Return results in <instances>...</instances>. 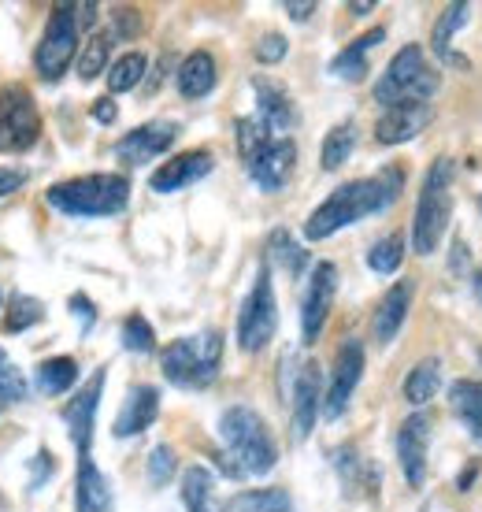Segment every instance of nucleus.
<instances>
[{
    "label": "nucleus",
    "mask_w": 482,
    "mask_h": 512,
    "mask_svg": "<svg viewBox=\"0 0 482 512\" xmlns=\"http://www.w3.org/2000/svg\"><path fill=\"white\" fill-rule=\"evenodd\" d=\"M401 186H405V175L397 167H386L371 179L345 182L305 219V238L308 242H323L342 227H353V223L375 216V212H386L401 197Z\"/></svg>",
    "instance_id": "1"
},
{
    "label": "nucleus",
    "mask_w": 482,
    "mask_h": 512,
    "mask_svg": "<svg viewBox=\"0 0 482 512\" xmlns=\"http://www.w3.org/2000/svg\"><path fill=\"white\" fill-rule=\"evenodd\" d=\"M219 438L227 446L230 472L234 475H267L279 461V449H275V438L267 431V423L260 420V412L245 409V405H234V409L223 412Z\"/></svg>",
    "instance_id": "2"
},
{
    "label": "nucleus",
    "mask_w": 482,
    "mask_h": 512,
    "mask_svg": "<svg viewBox=\"0 0 482 512\" xmlns=\"http://www.w3.org/2000/svg\"><path fill=\"white\" fill-rule=\"evenodd\" d=\"M130 201V182L123 175H82L56 182L49 190V205L64 216H115Z\"/></svg>",
    "instance_id": "3"
},
{
    "label": "nucleus",
    "mask_w": 482,
    "mask_h": 512,
    "mask_svg": "<svg viewBox=\"0 0 482 512\" xmlns=\"http://www.w3.org/2000/svg\"><path fill=\"white\" fill-rule=\"evenodd\" d=\"M442 86L438 67L427 64V56L419 45H405L397 52L390 67L375 82V101L382 108H401V104H427Z\"/></svg>",
    "instance_id": "4"
},
{
    "label": "nucleus",
    "mask_w": 482,
    "mask_h": 512,
    "mask_svg": "<svg viewBox=\"0 0 482 512\" xmlns=\"http://www.w3.org/2000/svg\"><path fill=\"white\" fill-rule=\"evenodd\" d=\"M449 216H453V160L442 156V160H434V167L423 179V190H419L416 223H412V249L419 256H431L442 245Z\"/></svg>",
    "instance_id": "5"
},
{
    "label": "nucleus",
    "mask_w": 482,
    "mask_h": 512,
    "mask_svg": "<svg viewBox=\"0 0 482 512\" xmlns=\"http://www.w3.org/2000/svg\"><path fill=\"white\" fill-rule=\"evenodd\" d=\"M219 360H223V334L201 331L190 338H175L164 349V379L182 386V390H201L219 375Z\"/></svg>",
    "instance_id": "6"
},
{
    "label": "nucleus",
    "mask_w": 482,
    "mask_h": 512,
    "mask_svg": "<svg viewBox=\"0 0 482 512\" xmlns=\"http://www.w3.org/2000/svg\"><path fill=\"white\" fill-rule=\"evenodd\" d=\"M78 30H82L78 4H56L49 15L45 34H41L38 52H34L38 75L45 78V82H56V78L71 67V60H75V52H78Z\"/></svg>",
    "instance_id": "7"
},
{
    "label": "nucleus",
    "mask_w": 482,
    "mask_h": 512,
    "mask_svg": "<svg viewBox=\"0 0 482 512\" xmlns=\"http://www.w3.org/2000/svg\"><path fill=\"white\" fill-rule=\"evenodd\" d=\"M275 327H279V305H275V290H271V271L264 264L256 271L253 290L238 312V346L245 353H260L275 338Z\"/></svg>",
    "instance_id": "8"
},
{
    "label": "nucleus",
    "mask_w": 482,
    "mask_h": 512,
    "mask_svg": "<svg viewBox=\"0 0 482 512\" xmlns=\"http://www.w3.org/2000/svg\"><path fill=\"white\" fill-rule=\"evenodd\" d=\"M41 138V116L38 104L26 86L12 82L0 90V153L15 156L26 153Z\"/></svg>",
    "instance_id": "9"
},
{
    "label": "nucleus",
    "mask_w": 482,
    "mask_h": 512,
    "mask_svg": "<svg viewBox=\"0 0 482 512\" xmlns=\"http://www.w3.org/2000/svg\"><path fill=\"white\" fill-rule=\"evenodd\" d=\"M334 290H338V268H334L330 260H323V264H316L312 279H308L305 305H301V342H305V346H312L319 334H323Z\"/></svg>",
    "instance_id": "10"
},
{
    "label": "nucleus",
    "mask_w": 482,
    "mask_h": 512,
    "mask_svg": "<svg viewBox=\"0 0 482 512\" xmlns=\"http://www.w3.org/2000/svg\"><path fill=\"white\" fill-rule=\"evenodd\" d=\"M427 446H431V416L427 412H416L401 423L397 431V461H401V472H405L408 487H423L427 479Z\"/></svg>",
    "instance_id": "11"
},
{
    "label": "nucleus",
    "mask_w": 482,
    "mask_h": 512,
    "mask_svg": "<svg viewBox=\"0 0 482 512\" xmlns=\"http://www.w3.org/2000/svg\"><path fill=\"white\" fill-rule=\"evenodd\" d=\"M360 375H364V346H360L356 338H349V342L338 349L334 375H330L327 397H323V412H327V420H338V416L349 409V397H353Z\"/></svg>",
    "instance_id": "12"
},
{
    "label": "nucleus",
    "mask_w": 482,
    "mask_h": 512,
    "mask_svg": "<svg viewBox=\"0 0 482 512\" xmlns=\"http://www.w3.org/2000/svg\"><path fill=\"white\" fill-rule=\"evenodd\" d=\"M293 164H297V145H293L290 138H271L260 153H253L249 160H245L253 182L267 193L282 190V186L290 182Z\"/></svg>",
    "instance_id": "13"
},
{
    "label": "nucleus",
    "mask_w": 482,
    "mask_h": 512,
    "mask_svg": "<svg viewBox=\"0 0 482 512\" xmlns=\"http://www.w3.org/2000/svg\"><path fill=\"white\" fill-rule=\"evenodd\" d=\"M175 138H178V123L156 119V123H145V127L130 130L127 138L115 141V156L130 167L149 164V160H156L160 153H167V149L175 145Z\"/></svg>",
    "instance_id": "14"
},
{
    "label": "nucleus",
    "mask_w": 482,
    "mask_h": 512,
    "mask_svg": "<svg viewBox=\"0 0 482 512\" xmlns=\"http://www.w3.org/2000/svg\"><path fill=\"white\" fill-rule=\"evenodd\" d=\"M104 379L108 372H93L82 390L71 397V405L64 409V423H67V435L71 442L78 446V457H89V442H93V416H97V405H101V394H104Z\"/></svg>",
    "instance_id": "15"
},
{
    "label": "nucleus",
    "mask_w": 482,
    "mask_h": 512,
    "mask_svg": "<svg viewBox=\"0 0 482 512\" xmlns=\"http://www.w3.org/2000/svg\"><path fill=\"white\" fill-rule=\"evenodd\" d=\"M319 405H323V383H319L316 364H301L293 379V435L308 438L316 427Z\"/></svg>",
    "instance_id": "16"
},
{
    "label": "nucleus",
    "mask_w": 482,
    "mask_h": 512,
    "mask_svg": "<svg viewBox=\"0 0 482 512\" xmlns=\"http://www.w3.org/2000/svg\"><path fill=\"white\" fill-rule=\"evenodd\" d=\"M212 171V153L208 149H193V153H182L175 160H167L164 167H156L149 186L156 193H175V190H186L193 186L197 179H204Z\"/></svg>",
    "instance_id": "17"
},
{
    "label": "nucleus",
    "mask_w": 482,
    "mask_h": 512,
    "mask_svg": "<svg viewBox=\"0 0 482 512\" xmlns=\"http://www.w3.org/2000/svg\"><path fill=\"white\" fill-rule=\"evenodd\" d=\"M431 104H401V108H386L382 119L375 123V138L382 145H401V141H412L419 130L431 127Z\"/></svg>",
    "instance_id": "18"
},
{
    "label": "nucleus",
    "mask_w": 482,
    "mask_h": 512,
    "mask_svg": "<svg viewBox=\"0 0 482 512\" xmlns=\"http://www.w3.org/2000/svg\"><path fill=\"white\" fill-rule=\"evenodd\" d=\"M156 416H160V390L156 386H134L119 416H115V438H134L141 431H149Z\"/></svg>",
    "instance_id": "19"
},
{
    "label": "nucleus",
    "mask_w": 482,
    "mask_h": 512,
    "mask_svg": "<svg viewBox=\"0 0 482 512\" xmlns=\"http://www.w3.org/2000/svg\"><path fill=\"white\" fill-rule=\"evenodd\" d=\"M408 305H412V282L408 279L386 290V297H382L379 308H375V320H371V331H375V342H379V346H390L397 338V331L405 327Z\"/></svg>",
    "instance_id": "20"
},
{
    "label": "nucleus",
    "mask_w": 482,
    "mask_h": 512,
    "mask_svg": "<svg viewBox=\"0 0 482 512\" xmlns=\"http://www.w3.org/2000/svg\"><path fill=\"white\" fill-rule=\"evenodd\" d=\"M253 90H256V116L264 119V127L275 134V130H290L297 127V108H293L290 93L282 90L279 82L271 78H253Z\"/></svg>",
    "instance_id": "21"
},
{
    "label": "nucleus",
    "mask_w": 482,
    "mask_h": 512,
    "mask_svg": "<svg viewBox=\"0 0 482 512\" xmlns=\"http://www.w3.org/2000/svg\"><path fill=\"white\" fill-rule=\"evenodd\" d=\"M112 483L108 475L89 461V457H78V479H75V509L78 512H112Z\"/></svg>",
    "instance_id": "22"
},
{
    "label": "nucleus",
    "mask_w": 482,
    "mask_h": 512,
    "mask_svg": "<svg viewBox=\"0 0 482 512\" xmlns=\"http://www.w3.org/2000/svg\"><path fill=\"white\" fill-rule=\"evenodd\" d=\"M382 41H386V30H382V26L368 30V34H360L353 45H345V49L330 60V71H334L338 78H345V82H360V78L368 75V52L379 49Z\"/></svg>",
    "instance_id": "23"
},
{
    "label": "nucleus",
    "mask_w": 482,
    "mask_h": 512,
    "mask_svg": "<svg viewBox=\"0 0 482 512\" xmlns=\"http://www.w3.org/2000/svg\"><path fill=\"white\" fill-rule=\"evenodd\" d=\"M216 90V60L208 56V52H193L182 60L178 67V93L186 97V101H201L208 93Z\"/></svg>",
    "instance_id": "24"
},
{
    "label": "nucleus",
    "mask_w": 482,
    "mask_h": 512,
    "mask_svg": "<svg viewBox=\"0 0 482 512\" xmlns=\"http://www.w3.org/2000/svg\"><path fill=\"white\" fill-rule=\"evenodd\" d=\"M449 409L457 412L464 427L482 442V383L479 379H460L449 386Z\"/></svg>",
    "instance_id": "25"
},
{
    "label": "nucleus",
    "mask_w": 482,
    "mask_h": 512,
    "mask_svg": "<svg viewBox=\"0 0 482 512\" xmlns=\"http://www.w3.org/2000/svg\"><path fill=\"white\" fill-rule=\"evenodd\" d=\"M468 4H449V8H445L442 12V19H438V23H434V52H438V56H442L445 64H453V67H468V60H464V56H457V52H449V38H453V34H457L460 26L468 23Z\"/></svg>",
    "instance_id": "26"
},
{
    "label": "nucleus",
    "mask_w": 482,
    "mask_h": 512,
    "mask_svg": "<svg viewBox=\"0 0 482 512\" xmlns=\"http://www.w3.org/2000/svg\"><path fill=\"white\" fill-rule=\"evenodd\" d=\"M438 386H442V360L438 357L419 360L416 368H412V375L405 379V401L427 405V401L438 394Z\"/></svg>",
    "instance_id": "27"
},
{
    "label": "nucleus",
    "mask_w": 482,
    "mask_h": 512,
    "mask_svg": "<svg viewBox=\"0 0 482 512\" xmlns=\"http://www.w3.org/2000/svg\"><path fill=\"white\" fill-rule=\"evenodd\" d=\"M223 512H293L286 490H241L223 505Z\"/></svg>",
    "instance_id": "28"
},
{
    "label": "nucleus",
    "mask_w": 482,
    "mask_h": 512,
    "mask_svg": "<svg viewBox=\"0 0 482 512\" xmlns=\"http://www.w3.org/2000/svg\"><path fill=\"white\" fill-rule=\"evenodd\" d=\"M212 490H216V483H212V472H208V468L193 464V468L182 472V501H186L190 512H216Z\"/></svg>",
    "instance_id": "29"
},
{
    "label": "nucleus",
    "mask_w": 482,
    "mask_h": 512,
    "mask_svg": "<svg viewBox=\"0 0 482 512\" xmlns=\"http://www.w3.org/2000/svg\"><path fill=\"white\" fill-rule=\"evenodd\" d=\"M78 379V364L75 357H49V360H41L38 364V386H41V394H64V390H71Z\"/></svg>",
    "instance_id": "30"
},
{
    "label": "nucleus",
    "mask_w": 482,
    "mask_h": 512,
    "mask_svg": "<svg viewBox=\"0 0 482 512\" xmlns=\"http://www.w3.org/2000/svg\"><path fill=\"white\" fill-rule=\"evenodd\" d=\"M353 149H356V127L353 123L334 127L327 138H323V167H327V171H338V167L353 156Z\"/></svg>",
    "instance_id": "31"
},
{
    "label": "nucleus",
    "mask_w": 482,
    "mask_h": 512,
    "mask_svg": "<svg viewBox=\"0 0 482 512\" xmlns=\"http://www.w3.org/2000/svg\"><path fill=\"white\" fill-rule=\"evenodd\" d=\"M115 45V34H108V30H101V34H93V38L86 41V49H82V56H78V75L86 78H97L108 67V52H112Z\"/></svg>",
    "instance_id": "32"
},
{
    "label": "nucleus",
    "mask_w": 482,
    "mask_h": 512,
    "mask_svg": "<svg viewBox=\"0 0 482 512\" xmlns=\"http://www.w3.org/2000/svg\"><path fill=\"white\" fill-rule=\"evenodd\" d=\"M141 78H145V56H141V52H127V56H119V60L108 67V90L127 93L138 86Z\"/></svg>",
    "instance_id": "33"
},
{
    "label": "nucleus",
    "mask_w": 482,
    "mask_h": 512,
    "mask_svg": "<svg viewBox=\"0 0 482 512\" xmlns=\"http://www.w3.org/2000/svg\"><path fill=\"white\" fill-rule=\"evenodd\" d=\"M401 260H405V238H401V234H386L382 242L371 245L368 268L379 271V275H394V271L401 268Z\"/></svg>",
    "instance_id": "34"
},
{
    "label": "nucleus",
    "mask_w": 482,
    "mask_h": 512,
    "mask_svg": "<svg viewBox=\"0 0 482 512\" xmlns=\"http://www.w3.org/2000/svg\"><path fill=\"white\" fill-rule=\"evenodd\" d=\"M123 346H127L130 353H153L156 349V334L141 312H134V316L123 320Z\"/></svg>",
    "instance_id": "35"
},
{
    "label": "nucleus",
    "mask_w": 482,
    "mask_h": 512,
    "mask_svg": "<svg viewBox=\"0 0 482 512\" xmlns=\"http://www.w3.org/2000/svg\"><path fill=\"white\" fill-rule=\"evenodd\" d=\"M271 138H275V134L264 127V119H260V116L238 119V149H241V156H245V160H249L253 153H260Z\"/></svg>",
    "instance_id": "36"
},
{
    "label": "nucleus",
    "mask_w": 482,
    "mask_h": 512,
    "mask_svg": "<svg viewBox=\"0 0 482 512\" xmlns=\"http://www.w3.org/2000/svg\"><path fill=\"white\" fill-rule=\"evenodd\" d=\"M271 256H275V260H279V264L290 271V275H297V271L305 268V260H308L305 249H297V242H293L286 231L271 234Z\"/></svg>",
    "instance_id": "37"
},
{
    "label": "nucleus",
    "mask_w": 482,
    "mask_h": 512,
    "mask_svg": "<svg viewBox=\"0 0 482 512\" xmlns=\"http://www.w3.org/2000/svg\"><path fill=\"white\" fill-rule=\"evenodd\" d=\"M26 397V379L23 372L15 368L8 353L0 349V405H8V401H23Z\"/></svg>",
    "instance_id": "38"
},
{
    "label": "nucleus",
    "mask_w": 482,
    "mask_h": 512,
    "mask_svg": "<svg viewBox=\"0 0 482 512\" xmlns=\"http://www.w3.org/2000/svg\"><path fill=\"white\" fill-rule=\"evenodd\" d=\"M41 316H45L41 301H34V297H15L12 316H8V331H12V334L26 331V327H30V323H38Z\"/></svg>",
    "instance_id": "39"
},
{
    "label": "nucleus",
    "mask_w": 482,
    "mask_h": 512,
    "mask_svg": "<svg viewBox=\"0 0 482 512\" xmlns=\"http://www.w3.org/2000/svg\"><path fill=\"white\" fill-rule=\"evenodd\" d=\"M171 475H175V449L156 446L153 457H149V483H153V487H164Z\"/></svg>",
    "instance_id": "40"
},
{
    "label": "nucleus",
    "mask_w": 482,
    "mask_h": 512,
    "mask_svg": "<svg viewBox=\"0 0 482 512\" xmlns=\"http://www.w3.org/2000/svg\"><path fill=\"white\" fill-rule=\"evenodd\" d=\"M282 56H286V38L282 34H264L256 41V60L260 64H279Z\"/></svg>",
    "instance_id": "41"
},
{
    "label": "nucleus",
    "mask_w": 482,
    "mask_h": 512,
    "mask_svg": "<svg viewBox=\"0 0 482 512\" xmlns=\"http://www.w3.org/2000/svg\"><path fill=\"white\" fill-rule=\"evenodd\" d=\"M26 182V171H15V167H0V197L15 193Z\"/></svg>",
    "instance_id": "42"
},
{
    "label": "nucleus",
    "mask_w": 482,
    "mask_h": 512,
    "mask_svg": "<svg viewBox=\"0 0 482 512\" xmlns=\"http://www.w3.org/2000/svg\"><path fill=\"white\" fill-rule=\"evenodd\" d=\"M115 116H119V108H115V101H108V97H101V101L93 104V119H97V123H115Z\"/></svg>",
    "instance_id": "43"
},
{
    "label": "nucleus",
    "mask_w": 482,
    "mask_h": 512,
    "mask_svg": "<svg viewBox=\"0 0 482 512\" xmlns=\"http://www.w3.org/2000/svg\"><path fill=\"white\" fill-rule=\"evenodd\" d=\"M71 308H75L78 316H82V323H86V327L93 323V305H89L86 294H75V297H71Z\"/></svg>",
    "instance_id": "44"
},
{
    "label": "nucleus",
    "mask_w": 482,
    "mask_h": 512,
    "mask_svg": "<svg viewBox=\"0 0 482 512\" xmlns=\"http://www.w3.org/2000/svg\"><path fill=\"white\" fill-rule=\"evenodd\" d=\"M282 8H286V12H290V19H297V23H305L308 15L316 12V4H312V0H308V4H293V0H290V4H282Z\"/></svg>",
    "instance_id": "45"
},
{
    "label": "nucleus",
    "mask_w": 482,
    "mask_h": 512,
    "mask_svg": "<svg viewBox=\"0 0 482 512\" xmlns=\"http://www.w3.org/2000/svg\"><path fill=\"white\" fill-rule=\"evenodd\" d=\"M349 12H353V15H368L371 4H349Z\"/></svg>",
    "instance_id": "46"
},
{
    "label": "nucleus",
    "mask_w": 482,
    "mask_h": 512,
    "mask_svg": "<svg viewBox=\"0 0 482 512\" xmlns=\"http://www.w3.org/2000/svg\"><path fill=\"white\" fill-rule=\"evenodd\" d=\"M475 294H479V301H482V271L475 275Z\"/></svg>",
    "instance_id": "47"
},
{
    "label": "nucleus",
    "mask_w": 482,
    "mask_h": 512,
    "mask_svg": "<svg viewBox=\"0 0 482 512\" xmlns=\"http://www.w3.org/2000/svg\"><path fill=\"white\" fill-rule=\"evenodd\" d=\"M479 212H482V193H479Z\"/></svg>",
    "instance_id": "48"
}]
</instances>
